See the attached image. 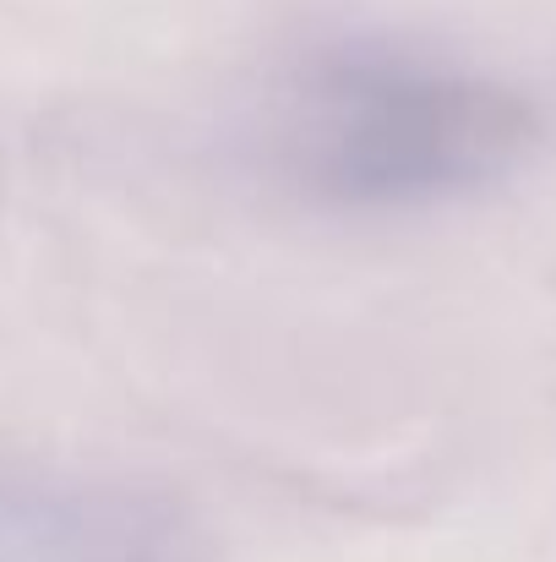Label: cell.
<instances>
[{
  "label": "cell",
  "mask_w": 556,
  "mask_h": 562,
  "mask_svg": "<svg viewBox=\"0 0 556 562\" xmlns=\"http://www.w3.org/2000/svg\"><path fill=\"white\" fill-rule=\"evenodd\" d=\"M541 143L524 93L404 44L306 55L268 115L273 170L339 213H404L502 181Z\"/></svg>",
  "instance_id": "1"
},
{
  "label": "cell",
  "mask_w": 556,
  "mask_h": 562,
  "mask_svg": "<svg viewBox=\"0 0 556 562\" xmlns=\"http://www.w3.org/2000/svg\"><path fill=\"white\" fill-rule=\"evenodd\" d=\"M0 562H202L196 525L132 486H0Z\"/></svg>",
  "instance_id": "2"
}]
</instances>
